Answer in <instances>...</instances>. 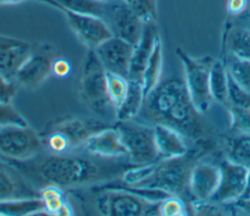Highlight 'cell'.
Masks as SVG:
<instances>
[{"label": "cell", "mask_w": 250, "mask_h": 216, "mask_svg": "<svg viewBox=\"0 0 250 216\" xmlns=\"http://www.w3.org/2000/svg\"><path fill=\"white\" fill-rule=\"evenodd\" d=\"M47 4L56 9L63 8L71 12L96 16L103 19L106 1L104 0H33Z\"/></svg>", "instance_id": "25"}, {"label": "cell", "mask_w": 250, "mask_h": 216, "mask_svg": "<svg viewBox=\"0 0 250 216\" xmlns=\"http://www.w3.org/2000/svg\"><path fill=\"white\" fill-rule=\"evenodd\" d=\"M71 72V64L62 57H57L52 65V74L59 78H64Z\"/></svg>", "instance_id": "37"}, {"label": "cell", "mask_w": 250, "mask_h": 216, "mask_svg": "<svg viewBox=\"0 0 250 216\" xmlns=\"http://www.w3.org/2000/svg\"><path fill=\"white\" fill-rule=\"evenodd\" d=\"M39 192L46 215L71 216L74 214L72 206L65 197L64 190L57 186L48 185Z\"/></svg>", "instance_id": "23"}, {"label": "cell", "mask_w": 250, "mask_h": 216, "mask_svg": "<svg viewBox=\"0 0 250 216\" xmlns=\"http://www.w3.org/2000/svg\"><path fill=\"white\" fill-rule=\"evenodd\" d=\"M44 151L41 135L27 125L0 127V161H26Z\"/></svg>", "instance_id": "8"}, {"label": "cell", "mask_w": 250, "mask_h": 216, "mask_svg": "<svg viewBox=\"0 0 250 216\" xmlns=\"http://www.w3.org/2000/svg\"><path fill=\"white\" fill-rule=\"evenodd\" d=\"M240 198H250V168L247 170L244 191H243Z\"/></svg>", "instance_id": "40"}, {"label": "cell", "mask_w": 250, "mask_h": 216, "mask_svg": "<svg viewBox=\"0 0 250 216\" xmlns=\"http://www.w3.org/2000/svg\"><path fill=\"white\" fill-rule=\"evenodd\" d=\"M176 55L184 68V80L190 100L197 111L202 114L209 109L213 101L209 89V76L214 60L207 57L194 59L180 47L176 49Z\"/></svg>", "instance_id": "9"}, {"label": "cell", "mask_w": 250, "mask_h": 216, "mask_svg": "<svg viewBox=\"0 0 250 216\" xmlns=\"http://www.w3.org/2000/svg\"><path fill=\"white\" fill-rule=\"evenodd\" d=\"M32 43L0 34V74L14 82L17 71L31 51Z\"/></svg>", "instance_id": "15"}, {"label": "cell", "mask_w": 250, "mask_h": 216, "mask_svg": "<svg viewBox=\"0 0 250 216\" xmlns=\"http://www.w3.org/2000/svg\"><path fill=\"white\" fill-rule=\"evenodd\" d=\"M27 125L24 117L11 105L0 101V127L7 125Z\"/></svg>", "instance_id": "35"}, {"label": "cell", "mask_w": 250, "mask_h": 216, "mask_svg": "<svg viewBox=\"0 0 250 216\" xmlns=\"http://www.w3.org/2000/svg\"><path fill=\"white\" fill-rule=\"evenodd\" d=\"M153 128L155 146L160 158L178 157L188 151L185 138L178 131L163 124H155Z\"/></svg>", "instance_id": "21"}, {"label": "cell", "mask_w": 250, "mask_h": 216, "mask_svg": "<svg viewBox=\"0 0 250 216\" xmlns=\"http://www.w3.org/2000/svg\"><path fill=\"white\" fill-rule=\"evenodd\" d=\"M123 1L145 23H152L156 22L157 0H123Z\"/></svg>", "instance_id": "31"}, {"label": "cell", "mask_w": 250, "mask_h": 216, "mask_svg": "<svg viewBox=\"0 0 250 216\" xmlns=\"http://www.w3.org/2000/svg\"><path fill=\"white\" fill-rule=\"evenodd\" d=\"M224 63L232 79L242 88L250 92V61L227 57Z\"/></svg>", "instance_id": "29"}, {"label": "cell", "mask_w": 250, "mask_h": 216, "mask_svg": "<svg viewBox=\"0 0 250 216\" xmlns=\"http://www.w3.org/2000/svg\"><path fill=\"white\" fill-rule=\"evenodd\" d=\"M187 208L179 195H169L159 202V215L162 216H184Z\"/></svg>", "instance_id": "34"}, {"label": "cell", "mask_w": 250, "mask_h": 216, "mask_svg": "<svg viewBox=\"0 0 250 216\" xmlns=\"http://www.w3.org/2000/svg\"><path fill=\"white\" fill-rule=\"evenodd\" d=\"M158 30L155 22L146 23L143 34L136 45H134L130 68L127 79L141 80L144 69L151 55L155 39L158 36Z\"/></svg>", "instance_id": "19"}, {"label": "cell", "mask_w": 250, "mask_h": 216, "mask_svg": "<svg viewBox=\"0 0 250 216\" xmlns=\"http://www.w3.org/2000/svg\"><path fill=\"white\" fill-rule=\"evenodd\" d=\"M57 57L58 50L53 44L46 41L32 43L29 55L17 71L15 84L26 90L35 89L52 74V65Z\"/></svg>", "instance_id": "10"}, {"label": "cell", "mask_w": 250, "mask_h": 216, "mask_svg": "<svg viewBox=\"0 0 250 216\" xmlns=\"http://www.w3.org/2000/svg\"><path fill=\"white\" fill-rule=\"evenodd\" d=\"M234 204L241 212L250 215V198H239L234 201Z\"/></svg>", "instance_id": "39"}, {"label": "cell", "mask_w": 250, "mask_h": 216, "mask_svg": "<svg viewBox=\"0 0 250 216\" xmlns=\"http://www.w3.org/2000/svg\"><path fill=\"white\" fill-rule=\"evenodd\" d=\"M128 79L111 72H106V86L109 100L116 109L125 98L128 90Z\"/></svg>", "instance_id": "30"}, {"label": "cell", "mask_w": 250, "mask_h": 216, "mask_svg": "<svg viewBox=\"0 0 250 216\" xmlns=\"http://www.w3.org/2000/svg\"><path fill=\"white\" fill-rule=\"evenodd\" d=\"M247 6V0H228L227 11L231 16H237L241 14Z\"/></svg>", "instance_id": "38"}, {"label": "cell", "mask_w": 250, "mask_h": 216, "mask_svg": "<svg viewBox=\"0 0 250 216\" xmlns=\"http://www.w3.org/2000/svg\"><path fill=\"white\" fill-rule=\"evenodd\" d=\"M230 128L239 133L250 134V108L229 107Z\"/></svg>", "instance_id": "33"}, {"label": "cell", "mask_w": 250, "mask_h": 216, "mask_svg": "<svg viewBox=\"0 0 250 216\" xmlns=\"http://www.w3.org/2000/svg\"><path fill=\"white\" fill-rule=\"evenodd\" d=\"M0 163H1V161H0Z\"/></svg>", "instance_id": "43"}, {"label": "cell", "mask_w": 250, "mask_h": 216, "mask_svg": "<svg viewBox=\"0 0 250 216\" xmlns=\"http://www.w3.org/2000/svg\"><path fill=\"white\" fill-rule=\"evenodd\" d=\"M27 1H33V0H0V5H14V4L23 3Z\"/></svg>", "instance_id": "41"}, {"label": "cell", "mask_w": 250, "mask_h": 216, "mask_svg": "<svg viewBox=\"0 0 250 216\" xmlns=\"http://www.w3.org/2000/svg\"><path fill=\"white\" fill-rule=\"evenodd\" d=\"M98 212L104 216L159 215V202L146 199L148 191L131 187L119 178L91 187Z\"/></svg>", "instance_id": "3"}, {"label": "cell", "mask_w": 250, "mask_h": 216, "mask_svg": "<svg viewBox=\"0 0 250 216\" xmlns=\"http://www.w3.org/2000/svg\"><path fill=\"white\" fill-rule=\"evenodd\" d=\"M104 1H108V0H104Z\"/></svg>", "instance_id": "42"}, {"label": "cell", "mask_w": 250, "mask_h": 216, "mask_svg": "<svg viewBox=\"0 0 250 216\" xmlns=\"http://www.w3.org/2000/svg\"><path fill=\"white\" fill-rule=\"evenodd\" d=\"M229 107L250 108V92L237 84L228 72V96Z\"/></svg>", "instance_id": "32"}, {"label": "cell", "mask_w": 250, "mask_h": 216, "mask_svg": "<svg viewBox=\"0 0 250 216\" xmlns=\"http://www.w3.org/2000/svg\"><path fill=\"white\" fill-rule=\"evenodd\" d=\"M79 95L85 106L101 119L115 118L106 86V71L93 49H88L79 79Z\"/></svg>", "instance_id": "5"}, {"label": "cell", "mask_w": 250, "mask_h": 216, "mask_svg": "<svg viewBox=\"0 0 250 216\" xmlns=\"http://www.w3.org/2000/svg\"><path fill=\"white\" fill-rule=\"evenodd\" d=\"M18 86L15 82L8 80L0 74V101L4 103H11L16 96Z\"/></svg>", "instance_id": "36"}, {"label": "cell", "mask_w": 250, "mask_h": 216, "mask_svg": "<svg viewBox=\"0 0 250 216\" xmlns=\"http://www.w3.org/2000/svg\"><path fill=\"white\" fill-rule=\"evenodd\" d=\"M45 214L40 197L21 200H0V216H26Z\"/></svg>", "instance_id": "27"}, {"label": "cell", "mask_w": 250, "mask_h": 216, "mask_svg": "<svg viewBox=\"0 0 250 216\" xmlns=\"http://www.w3.org/2000/svg\"><path fill=\"white\" fill-rule=\"evenodd\" d=\"M108 126L101 118L64 116L51 120L40 135L46 151L65 153L80 150L91 135Z\"/></svg>", "instance_id": "4"}, {"label": "cell", "mask_w": 250, "mask_h": 216, "mask_svg": "<svg viewBox=\"0 0 250 216\" xmlns=\"http://www.w3.org/2000/svg\"><path fill=\"white\" fill-rule=\"evenodd\" d=\"M7 164L19 170L37 191L48 185L64 191L91 188L120 178L133 166L127 157H101L82 150L65 153H52L44 150L29 160Z\"/></svg>", "instance_id": "1"}, {"label": "cell", "mask_w": 250, "mask_h": 216, "mask_svg": "<svg viewBox=\"0 0 250 216\" xmlns=\"http://www.w3.org/2000/svg\"><path fill=\"white\" fill-rule=\"evenodd\" d=\"M222 48L227 57L250 61V30L227 22L223 31Z\"/></svg>", "instance_id": "20"}, {"label": "cell", "mask_w": 250, "mask_h": 216, "mask_svg": "<svg viewBox=\"0 0 250 216\" xmlns=\"http://www.w3.org/2000/svg\"><path fill=\"white\" fill-rule=\"evenodd\" d=\"M128 90L121 105L115 109L116 121L135 119L143 107L145 93L141 80L128 79Z\"/></svg>", "instance_id": "22"}, {"label": "cell", "mask_w": 250, "mask_h": 216, "mask_svg": "<svg viewBox=\"0 0 250 216\" xmlns=\"http://www.w3.org/2000/svg\"><path fill=\"white\" fill-rule=\"evenodd\" d=\"M113 126L126 149L130 163L146 165L161 159L155 146L153 125L131 119L116 121Z\"/></svg>", "instance_id": "7"}, {"label": "cell", "mask_w": 250, "mask_h": 216, "mask_svg": "<svg viewBox=\"0 0 250 216\" xmlns=\"http://www.w3.org/2000/svg\"><path fill=\"white\" fill-rule=\"evenodd\" d=\"M209 89L213 101H216L222 105L227 104L228 70L223 61L214 60L211 65Z\"/></svg>", "instance_id": "26"}, {"label": "cell", "mask_w": 250, "mask_h": 216, "mask_svg": "<svg viewBox=\"0 0 250 216\" xmlns=\"http://www.w3.org/2000/svg\"><path fill=\"white\" fill-rule=\"evenodd\" d=\"M228 160L247 169L250 168V134L240 133L239 136L230 140Z\"/></svg>", "instance_id": "28"}, {"label": "cell", "mask_w": 250, "mask_h": 216, "mask_svg": "<svg viewBox=\"0 0 250 216\" xmlns=\"http://www.w3.org/2000/svg\"><path fill=\"white\" fill-rule=\"evenodd\" d=\"M219 168V184L210 201L215 203L234 202L240 198L244 191L248 169L228 159L222 161Z\"/></svg>", "instance_id": "14"}, {"label": "cell", "mask_w": 250, "mask_h": 216, "mask_svg": "<svg viewBox=\"0 0 250 216\" xmlns=\"http://www.w3.org/2000/svg\"><path fill=\"white\" fill-rule=\"evenodd\" d=\"M150 125L163 124L178 131L185 139L203 140L206 128L188 95L185 80L178 77L160 81L145 98L135 118Z\"/></svg>", "instance_id": "2"}, {"label": "cell", "mask_w": 250, "mask_h": 216, "mask_svg": "<svg viewBox=\"0 0 250 216\" xmlns=\"http://www.w3.org/2000/svg\"><path fill=\"white\" fill-rule=\"evenodd\" d=\"M87 153L106 157H127V151L113 125L91 135L80 149Z\"/></svg>", "instance_id": "17"}, {"label": "cell", "mask_w": 250, "mask_h": 216, "mask_svg": "<svg viewBox=\"0 0 250 216\" xmlns=\"http://www.w3.org/2000/svg\"><path fill=\"white\" fill-rule=\"evenodd\" d=\"M194 158L193 154L188 152L178 157L161 158L154 163L149 176L134 187L159 190L180 196L188 189L190 172L195 165Z\"/></svg>", "instance_id": "6"}, {"label": "cell", "mask_w": 250, "mask_h": 216, "mask_svg": "<svg viewBox=\"0 0 250 216\" xmlns=\"http://www.w3.org/2000/svg\"><path fill=\"white\" fill-rule=\"evenodd\" d=\"M134 46L115 36L103 41L94 52L106 72L128 77Z\"/></svg>", "instance_id": "13"}, {"label": "cell", "mask_w": 250, "mask_h": 216, "mask_svg": "<svg viewBox=\"0 0 250 216\" xmlns=\"http://www.w3.org/2000/svg\"><path fill=\"white\" fill-rule=\"evenodd\" d=\"M62 12L72 31L79 40L88 48L94 49L112 34L104 21L99 17L79 14L63 8H58Z\"/></svg>", "instance_id": "12"}, {"label": "cell", "mask_w": 250, "mask_h": 216, "mask_svg": "<svg viewBox=\"0 0 250 216\" xmlns=\"http://www.w3.org/2000/svg\"><path fill=\"white\" fill-rule=\"evenodd\" d=\"M103 20L112 36L123 39L133 46L140 40L146 24L123 0L106 1Z\"/></svg>", "instance_id": "11"}, {"label": "cell", "mask_w": 250, "mask_h": 216, "mask_svg": "<svg viewBox=\"0 0 250 216\" xmlns=\"http://www.w3.org/2000/svg\"><path fill=\"white\" fill-rule=\"evenodd\" d=\"M220 179V168L208 163L195 164L188 181V190L195 200L210 201L217 190Z\"/></svg>", "instance_id": "18"}, {"label": "cell", "mask_w": 250, "mask_h": 216, "mask_svg": "<svg viewBox=\"0 0 250 216\" xmlns=\"http://www.w3.org/2000/svg\"><path fill=\"white\" fill-rule=\"evenodd\" d=\"M162 61H163L162 41H161L160 35L158 34V36L155 39V43H154L151 55L146 63V65L142 75V83H143L145 98L160 82V76L162 71Z\"/></svg>", "instance_id": "24"}, {"label": "cell", "mask_w": 250, "mask_h": 216, "mask_svg": "<svg viewBox=\"0 0 250 216\" xmlns=\"http://www.w3.org/2000/svg\"><path fill=\"white\" fill-rule=\"evenodd\" d=\"M34 197H40V192L34 189L19 170L1 161L0 200H21Z\"/></svg>", "instance_id": "16"}]
</instances>
